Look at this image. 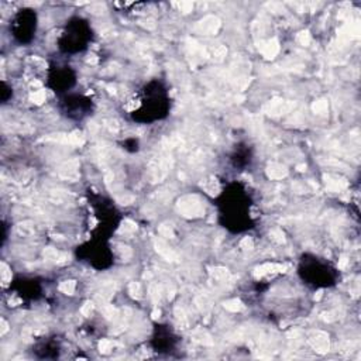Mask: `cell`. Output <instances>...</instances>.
Listing matches in <instances>:
<instances>
[{"label": "cell", "instance_id": "cell-2", "mask_svg": "<svg viewBox=\"0 0 361 361\" xmlns=\"http://www.w3.org/2000/svg\"><path fill=\"white\" fill-rule=\"evenodd\" d=\"M14 37L21 41L27 43L33 38V34L36 33V13H32L30 10H21L14 21Z\"/></svg>", "mask_w": 361, "mask_h": 361}, {"label": "cell", "instance_id": "cell-1", "mask_svg": "<svg viewBox=\"0 0 361 361\" xmlns=\"http://www.w3.org/2000/svg\"><path fill=\"white\" fill-rule=\"evenodd\" d=\"M85 21L82 20H76L73 25L69 27V32L65 33V40H67V45H65V51H82L84 48H86V44L89 41V27L86 24H84Z\"/></svg>", "mask_w": 361, "mask_h": 361}]
</instances>
